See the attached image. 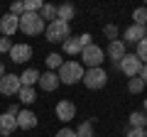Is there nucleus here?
Wrapping results in <instances>:
<instances>
[{"label": "nucleus", "mask_w": 147, "mask_h": 137, "mask_svg": "<svg viewBox=\"0 0 147 137\" xmlns=\"http://www.w3.org/2000/svg\"><path fill=\"white\" fill-rule=\"evenodd\" d=\"M15 130H17V120H15V115H10V113H3V115H0V137L12 135Z\"/></svg>", "instance_id": "15"}, {"label": "nucleus", "mask_w": 147, "mask_h": 137, "mask_svg": "<svg viewBox=\"0 0 147 137\" xmlns=\"http://www.w3.org/2000/svg\"><path fill=\"white\" fill-rule=\"evenodd\" d=\"M103 32H105V37H108L110 42H115V39H118V27L115 25H105Z\"/></svg>", "instance_id": "28"}, {"label": "nucleus", "mask_w": 147, "mask_h": 137, "mask_svg": "<svg viewBox=\"0 0 147 137\" xmlns=\"http://www.w3.org/2000/svg\"><path fill=\"white\" fill-rule=\"evenodd\" d=\"M10 59L15 64H25V61H30L32 59V47L30 44H12V49H10Z\"/></svg>", "instance_id": "9"}, {"label": "nucleus", "mask_w": 147, "mask_h": 137, "mask_svg": "<svg viewBox=\"0 0 147 137\" xmlns=\"http://www.w3.org/2000/svg\"><path fill=\"white\" fill-rule=\"evenodd\" d=\"M17 30H20V17L10 15V12H5V15L0 17V32H3V37H12Z\"/></svg>", "instance_id": "8"}, {"label": "nucleus", "mask_w": 147, "mask_h": 137, "mask_svg": "<svg viewBox=\"0 0 147 137\" xmlns=\"http://www.w3.org/2000/svg\"><path fill=\"white\" fill-rule=\"evenodd\" d=\"M115 68H120L125 76H130V79H135V76H140V68H142V61L137 59V54H125V56L120 59V64H118Z\"/></svg>", "instance_id": "5"}, {"label": "nucleus", "mask_w": 147, "mask_h": 137, "mask_svg": "<svg viewBox=\"0 0 147 137\" xmlns=\"http://www.w3.org/2000/svg\"><path fill=\"white\" fill-rule=\"evenodd\" d=\"M84 86L86 88H91V91H98V88H103L105 83H108V74H105L103 68H88V71H84Z\"/></svg>", "instance_id": "4"}, {"label": "nucleus", "mask_w": 147, "mask_h": 137, "mask_svg": "<svg viewBox=\"0 0 147 137\" xmlns=\"http://www.w3.org/2000/svg\"><path fill=\"white\" fill-rule=\"evenodd\" d=\"M10 49H12L10 37H0V52H10Z\"/></svg>", "instance_id": "31"}, {"label": "nucleus", "mask_w": 147, "mask_h": 137, "mask_svg": "<svg viewBox=\"0 0 147 137\" xmlns=\"http://www.w3.org/2000/svg\"><path fill=\"white\" fill-rule=\"evenodd\" d=\"M81 49H84V47H81V39L79 37H69L66 42H64V52L71 54V56H74V54H81Z\"/></svg>", "instance_id": "18"}, {"label": "nucleus", "mask_w": 147, "mask_h": 137, "mask_svg": "<svg viewBox=\"0 0 147 137\" xmlns=\"http://www.w3.org/2000/svg\"><path fill=\"white\" fill-rule=\"evenodd\" d=\"M15 120H17V127H22V130H34L37 127V115L32 110H20L15 115Z\"/></svg>", "instance_id": "14"}, {"label": "nucleus", "mask_w": 147, "mask_h": 137, "mask_svg": "<svg viewBox=\"0 0 147 137\" xmlns=\"http://www.w3.org/2000/svg\"><path fill=\"white\" fill-rule=\"evenodd\" d=\"M54 137H76V132H74V130H69V127H64V130H59Z\"/></svg>", "instance_id": "32"}, {"label": "nucleus", "mask_w": 147, "mask_h": 137, "mask_svg": "<svg viewBox=\"0 0 147 137\" xmlns=\"http://www.w3.org/2000/svg\"><path fill=\"white\" fill-rule=\"evenodd\" d=\"M81 59H84V64L88 68H98L103 64V49L96 47V44H88V47L81 49Z\"/></svg>", "instance_id": "6"}, {"label": "nucleus", "mask_w": 147, "mask_h": 137, "mask_svg": "<svg viewBox=\"0 0 147 137\" xmlns=\"http://www.w3.org/2000/svg\"><path fill=\"white\" fill-rule=\"evenodd\" d=\"M22 5H25V12H39L44 3H42V0H25Z\"/></svg>", "instance_id": "26"}, {"label": "nucleus", "mask_w": 147, "mask_h": 137, "mask_svg": "<svg viewBox=\"0 0 147 137\" xmlns=\"http://www.w3.org/2000/svg\"><path fill=\"white\" fill-rule=\"evenodd\" d=\"M20 88H22L20 76L5 74L3 79H0V93H3V95H17V91H20Z\"/></svg>", "instance_id": "7"}, {"label": "nucleus", "mask_w": 147, "mask_h": 137, "mask_svg": "<svg viewBox=\"0 0 147 137\" xmlns=\"http://www.w3.org/2000/svg\"><path fill=\"white\" fill-rule=\"evenodd\" d=\"M81 47H88V44H93V42H91V34H81Z\"/></svg>", "instance_id": "33"}, {"label": "nucleus", "mask_w": 147, "mask_h": 137, "mask_svg": "<svg viewBox=\"0 0 147 137\" xmlns=\"http://www.w3.org/2000/svg\"><path fill=\"white\" fill-rule=\"evenodd\" d=\"M20 30L25 32V34H30V37L42 34L44 32V20L39 17V12H25V15L20 17Z\"/></svg>", "instance_id": "3"}, {"label": "nucleus", "mask_w": 147, "mask_h": 137, "mask_svg": "<svg viewBox=\"0 0 147 137\" xmlns=\"http://www.w3.org/2000/svg\"><path fill=\"white\" fill-rule=\"evenodd\" d=\"M59 83H79L81 79H84V66H81L79 61H64L61 66H59Z\"/></svg>", "instance_id": "2"}, {"label": "nucleus", "mask_w": 147, "mask_h": 137, "mask_svg": "<svg viewBox=\"0 0 147 137\" xmlns=\"http://www.w3.org/2000/svg\"><path fill=\"white\" fill-rule=\"evenodd\" d=\"M57 118L61 122H69L76 118V105H74L71 100H59L57 103Z\"/></svg>", "instance_id": "10"}, {"label": "nucleus", "mask_w": 147, "mask_h": 137, "mask_svg": "<svg viewBox=\"0 0 147 137\" xmlns=\"http://www.w3.org/2000/svg\"><path fill=\"white\" fill-rule=\"evenodd\" d=\"M74 15H76V7L69 5V3H64V5H59V7H57V20L66 22V25L74 20Z\"/></svg>", "instance_id": "16"}, {"label": "nucleus", "mask_w": 147, "mask_h": 137, "mask_svg": "<svg viewBox=\"0 0 147 137\" xmlns=\"http://www.w3.org/2000/svg\"><path fill=\"white\" fill-rule=\"evenodd\" d=\"M142 88H145V81H142L140 76L130 79V83H127V91H130V93H142Z\"/></svg>", "instance_id": "24"}, {"label": "nucleus", "mask_w": 147, "mask_h": 137, "mask_svg": "<svg viewBox=\"0 0 147 137\" xmlns=\"http://www.w3.org/2000/svg\"><path fill=\"white\" fill-rule=\"evenodd\" d=\"M3 76H5V66H3V64H0V79H3Z\"/></svg>", "instance_id": "36"}, {"label": "nucleus", "mask_w": 147, "mask_h": 137, "mask_svg": "<svg viewBox=\"0 0 147 137\" xmlns=\"http://www.w3.org/2000/svg\"><path fill=\"white\" fill-rule=\"evenodd\" d=\"M105 54H108L110 61L118 66V64H120V59L127 54V52H125V42H123V39H115V42H110V44H108V52H105Z\"/></svg>", "instance_id": "12"}, {"label": "nucleus", "mask_w": 147, "mask_h": 137, "mask_svg": "<svg viewBox=\"0 0 147 137\" xmlns=\"http://www.w3.org/2000/svg\"><path fill=\"white\" fill-rule=\"evenodd\" d=\"M123 37H125V39H123L125 44H137V42H142V39L147 37V30H145V27H140V25H130L125 30Z\"/></svg>", "instance_id": "11"}, {"label": "nucleus", "mask_w": 147, "mask_h": 137, "mask_svg": "<svg viewBox=\"0 0 147 137\" xmlns=\"http://www.w3.org/2000/svg\"><path fill=\"white\" fill-rule=\"evenodd\" d=\"M44 34H47V42L64 44L71 37V25H66V22H61V20H54V22H49V25L44 27Z\"/></svg>", "instance_id": "1"}, {"label": "nucleus", "mask_w": 147, "mask_h": 137, "mask_svg": "<svg viewBox=\"0 0 147 137\" xmlns=\"http://www.w3.org/2000/svg\"><path fill=\"white\" fill-rule=\"evenodd\" d=\"M145 30H147V25H145Z\"/></svg>", "instance_id": "38"}, {"label": "nucleus", "mask_w": 147, "mask_h": 137, "mask_svg": "<svg viewBox=\"0 0 147 137\" xmlns=\"http://www.w3.org/2000/svg\"><path fill=\"white\" fill-rule=\"evenodd\" d=\"M7 113H10V115H17V113H20V105H17V103H12V105L7 108Z\"/></svg>", "instance_id": "34"}, {"label": "nucleus", "mask_w": 147, "mask_h": 137, "mask_svg": "<svg viewBox=\"0 0 147 137\" xmlns=\"http://www.w3.org/2000/svg\"><path fill=\"white\" fill-rule=\"evenodd\" d=\"M39 88L42 91H57L59 88V76L57 71H44V74H39Z\"/></svg>", "instance_id": "13"}, {"label": "nucleus", "mask_w": 147, "mask_h": 137, "mask_svg": "<svg viewBox=\"0 0 147 137\" xmlns=\"http://www.w3.org/2000/svg\"><path fill=\"white\" fill-rule=\"evenodd\" d=\"M76 132V137H96L93 135V120H86L79 125V130H74Z\"/></svg>", "instance_id": "21"}, {"label": "nucleus", "mask_w": 147, "mask_h": 137, "mask_svg": "<svg viewBox=\"0 0 147 137\" xmlns=\"http://www.w3.org/2000/svg\"><path fill=\"white\" fill-rule=\"evenodd\" d=\"M37 81H39V71H37V68H27L25 74L20 76V83L30 86V88H32V83H37Z\"/></svg>", "instance_id": "19"}, {"label": "nucleus", "mask_w": 147, "mask_h": 137, "mask_svg": "<svg viewBox=\"0 0 147 137\" xmlns=\"http://www.w3.org/2000/svg\"><path fill=\"white\" fill-rule=\"evenodd\" d=\"M130 127H147V113L142 110L130 113Z\"/></svg>", "instance_id": "20"}, {"label": "nucleus", "mask_w": 147, "mask_h": 137, "mask_svg": "<svg viewBox=\"0 0 147 137\" xmlns=\"http://www.w3.org/2000/svg\"><path fill=\"white\" fill-rule=\"evenodd\" d=\"M142 113H147V98H145V110H142Z\"/></svg>", "instance_id": "37"}, {"label": "nucleus", "mask_w": 147, "mask_h": 137, "mask_svg": "<svg viewBox=\"0 0 147 137\" xmlns=\"http://www.w3.org/2000/svg\"><path fill=\"white\" fill-rule=\"evenodd\" d=\"M140 79H142V81H145V86H147V64H145V66H142V68H140Z\"/></svg>", "instance_id": "35"}, {"label": "nucleus", "mask_w": 147, "mask_h": 137, "mask_svg": "<svg viewBox=\"0 0 147 137\" xmlns=\"http://www.w3.org/2000/svg\"><path fill=\"white\" fill-rule=\"evenodd\" d=\"M17 100H20L22 105H32L37 100V93H34V88H30V86H22L20 91H17Z\"/></svg>", "instance_id": "17"}, {"label": "nucleus", "mask_w": 147, "mask_h": 137, "mask_svg": "<svg viewBox=\"0 0 147 137\" xmlns=\"http://www.w3.org/2000/svg\"><path fill=\"white\" fill-rule=\"evenodd\" d=\"M61 54H57V52H52V54H49V56H47V66H49V71H54V68H59V66H61Z\"/></svg>", "instance_id": "25"}, {"label": "nucleus", "mask_w": 147, "mask_h": 137, "mask_svg": "<svg viewBox=\"0 0 147 137\" xmlns=\"http://www.w3.org/2000/svg\"><path fill=\"white\" fill-rule=\"evenodd\" d=\"M137 59L147 64V37L142 39V42H137Z\"/></svg>", "instance_id": "27"}, {"label": "nucleus", "mask_w": 147, "mask_h": 137, "mask_svg": "<svg viewBox=\"0 0 147 137\" xmlns=\"http://www.w3.org/2000/svg\"><path fill=\"white\" fill-rule=\"evenodd\" d=\"M132 20H135V25L145 27L147 25V7H137V10L132 12Z\"/></svg>", "instance_id": "23"}, {"label": "nucleus", "mask_w": 147, "mask_h": 137, "mask_svg": "<svg viewBox=\"0 0 147 137\" xmlns=\"http://www.w3.org/2000/svg\"><path fill=\"white\" fill-rule=\"evenodd\" d=\"M127 137H147L145 127H127Z\"/></svg>", "instance_id": "30"}, {"label": "nucleus", "mask_w": 147, "mask_h": 137, "mask_svg": "<svg viewBox=\"0 0 147 137\" xmlns=\"http://www.w3.org/2000/svg\"><path fill=\"white\" fill-rule=\"evenodd\" d=\"M39 17H42V20H47V22H54V20H57V5H42Z\"/></svg>", "instance_id": "22"}, {"label": "nucleus", "mask_w": 147, "mask_h": 137, "mask_svg": "<svg viewBox=\"0 0 147 137\" xmlns=\"http://www.w3.org/2000/svg\"><path fill=\"white\" fill-rule=\"evenodd\" d=\"M10 15L22 17V15H25V5H22V3H12V5H10Z\"/></svg>", "instance_id": "29"}]
</instances>
